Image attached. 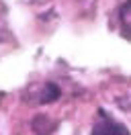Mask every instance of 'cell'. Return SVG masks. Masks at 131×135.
I'll return each instance as SVG.
<instances>
[{
  "label": "cell",
  "mask_w": 131,
  "mask_h": 135,
  "mask_svg": "<svg viewBox=\"0 0 131 135\" xmlns=\"http://www.w3.org/2000/svg\"><path fill=\"white\" fill-rule=\"evenodd\" d=\"M92 135H131V131L127 127L115 121L106 110H98V121L92 127Z\"/></svg>",
  "instance_id": "cell-1"
},
{
  "label": "cell",
  "mask_w": 131,
  "mask_h": 135,
  "mask_svg": "<svg viewBox=\"0 0 131 135\" xmlns=\"http://www.w3.org/2000/svg\"><path fill=\"white\" fill-rule=\"evenodd\" d=\"M119 23H121V33L125 39L131 41V0H125L119 8Z\"/></svg>",
  "instance_id": "cell-2"
},
{
  "label": "cell",
  "mask_w": 131,
  "mask_h": 135,
  "mask_svg": "<svg viewBox=\"0 0 131 135\" xmlns=\"http://www.w3.org/2000/svg\"><path fill=\"white\" fill-rule=\"evenodd\" d=\"M59 94H62V90H59V86L53 84V82H49V84L43 86V90H41V98L39 102L41 104H47V102H53L59 98Z\"/></svg>",
  "instance_id": "cell-3"
}]
</instances>
